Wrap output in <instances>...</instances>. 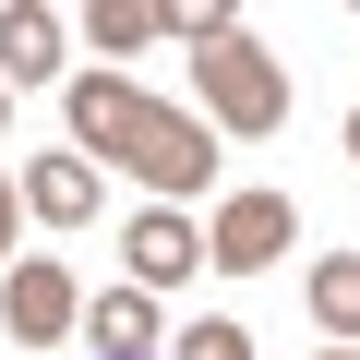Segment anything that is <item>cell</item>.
<instances>
[{"mask_svg":"<svg viewBox=\"0 0 360 360\" xmlns=\"http://www.w3.org/2000/svg\"><path fill=\"white\" fill-rule=\"evenodd\" d=\"M72 144H84L96 168H132L144 193H168V205L217 180V132H205L193 108L120 84V72H84V84H72Z\"/></svg>","mask_w":360,"mask_h":360,"instance_id":"6da1fadb","label":"cell"},{"mask_svg":"<svg viewBox=\"0 0 360 360\" xmlns=\"http://www.w3.org/2000/svg\"><path fill=\"white\" fill-rule=\"evenodd\" d=\"M193 84H205V132H240V144L288 132V60H264L240 25L193 37Z\"/></svg>","mask_w":360,"mask_h":360,"instance_id":"7a4b0ae2","label":"cell"},{"mask_svg":"<svg viewBox=\"0 0 360 360\" xmlns=\"http://www.w3.org/2000/svg\"><path fill=\"white\" fill-rule=\"evenodd\" d=\"M288 240H300V205L288 193H229L205 217V264L217 276H264V264H288Z\"/></svg>","mask_w":360,"mask_h":360,"instance_id":"3957f363","label":"cell"},{"mask_svg":"<svg viewBox=\"0 0 360 360\" xmlns=\"http://www.w3.org/2000/svg\"><path fill=\"white\" fill-rule=\"evenodd\" d=\"M0 324H13V348H60L84 324V288L60 252H13V276H0Z\"/></svg>","mask_w":360,"mask_h":360,"instance_id":"277c9868","label":"cell"},{"mask_svg":"<svg viewBox=\"0 0 360 360\" xmlns=\"http://www.w3.org/2000/svg\"><path fill=\"white\" fill-rule=\"evenodd\" d=\"M120 252H132V288L156 300V288H180V276H193V264H205V229H193V217H180V205H144V217L120 229Z\"/></svg>","mask_w":360,"mask_h":360,"instance_id":"5b68a950","label":"cell"},{"mask_svg":"<svg viewBox=\"0 0 360 360\" xmlns=\"http://www.w3.org/2000/svg\"><path fill=\"white\" fill-rule=\"evenodd\" d=\"M60 13H37V0H13L0 13V84H60Z\"/></svg>","mask_w":360,"mask_h":360,"instance_id":"8992f818","label":"cell"},{"mask_svg":"<svg viewBox=\"0 0 360 360\" xmlns=\"http://www.w3.org/2000/svg\"><path fill=\"white\" fill-rule=\"evenodd\" d=\"M13 193H25V217H49V229H84V217H96V156H37Z\"/></svg>","mask_w":360,"mask_h":360,"instance_id":"52a82bcc","label":"cell"},{"mask_svg":"<svg viewBox=\"0 0 360 360\" xmlns=\"http://www.w3.org/2000/svg\"><path fill=\"white\" fill-rule=\"evenodd\" d=\"M84 324H96V360H144V348H156V300H144V288H108Z\"/></svg>","mask_w":360,"mask_h":360,"instance_id":"ba28073f","label":"cell"},{"mask_svg":"<svg viewBox=\"0 0 360 360\" xmlns=\"http://www.w3.org/2000/svg\"><path fill=\"white\" fill-rule=\"evenodd\" d=\"M312 324L324 336H360V252H324L312 264Z\"/></svg>","mask_w":360,"mask_h":360,"instance_id":"9c48e42d","label":"cell"},{"mask_svg":"<svg viewBox=\"0 0 360 360\" xmlns=\"http://www.w3.org/2000/svg\"><path fill=\"white\" fill-rule=\"evenodd\" d=\"M156 37H168V13H156V0H96V49H108V60L156 49Z\"/></svg>","mask_w":360,"mask_h":360,"instance_id":"30bf717a","label":"cell"},{"mask_svg":"<svg viewBox=\"0 0 360 360\" xmlns=\"http://www.w3.org/2000/svg\"><path fill=\"white\" fill-rule=\"evenodd\" d=\"M180 360H252V336H240V324H229V312H205V324H193V336H180Z\"/></svg>","mask_w":360,"mask_h":360,"instance_id":"8fae6325","label":"cell"},{"mask_svg":"<svg viewBox=\"0 0 360 360\" xmlns=\"http://www.w3.org/2000/svg\"><path fill=\"white\" fill-rule=\"evenodd\" d=\"M13 217H25V193L0 180V276H13Z\"/></svg>","mask_w":360,"mask_h":360,"instance_id":"7c38bea8","label":"cell"},{"mask_svg":"<svg viewBox=\"0 0 360 360\" xmlns=\"http://www.w3.org/2000/svg\"><path fill=\"white\" fill-rule=\"evenodd\" d=\"M348 168H360V108H348Z\"/></svg>","mask_w":360,"mask_h":360,"instance_id":"4fadbf2b","label":"cell"},{"mask_svg":"<svg viewBox=\"0 0 360 360\" xmlns=\"http://www.w3.org/2000/svg\"><path fill=\"white\" fill-rule=\"evenodd\" d=\"M324 360H360V348H324Z\"/></svg>","mask_w":360,"mask_h":360,"instance_id":"5bb4252c","label":"cell"},{"mask_svg":"<svg viewBox=\"0 0 360 360\" xmlns=\"http://www.w3.org/2000/svg\"><path fill=\"white\" fill-rule=\"evenodd\" d=\"M0 96H13V84H0Z\"/></svg>","mask_w":360,"mask_h":360,"instance_id":"9a60e30c","label":"cell"},{"mask_svg":"<svg viewBox=\"0 0 360 360\" xmlns=\"http://www.w3.org/2000/svg\"><path fill=\"white\" fill-rule=\"evenodd\" d=\"M144 360H156V348H144Z\"/></svg>","mask_w":360,"mask_h":360,"instance_id":"2e32d148","label":"cell"}]
</instances>
